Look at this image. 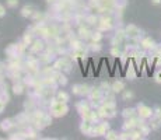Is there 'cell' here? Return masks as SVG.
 I'll return each instance as SVG.
<instances>
[{
    "label": "cell",
    "instance_id": "cell-1",
    "mask_svg": "<svg viewBox=\"0 0 161 140\" xmlns=\"http://www.w3.org/2000/svg\"><path fill=\"white\" fill-rule=\"evenodd\" d=\"M50 109H52V114L55 117H63L67 112V105L66 102H60V101H55L50 105Z\"/></svg>",
    "mask_w": 161,
    "mask_h": 140
},
{
    "label": "cell",
    "instance_id": "cell-2",
    "mask_svg": "<svg viewBox=\"0 0 161 140\" xmlns=\"http://www.w3.org/2000/svg\"><path fill=\"white\" fill-rule=\"evenodd\" d=\"M125 34H126L129 38H138V37H140L142 31H140V29H139L136 25L130 24V25L126 27V29H125Z\"/></svg>",
    "mask_w": 161,
    "mask_h": 140
},
{
    "label": "cell",
    "instance_id": "cell-3",
    "mask_svg": "<svg viewBox=\"0 0 161 140\" xmlns=\"http://www.w3.org/2000/svg\"><path fill=\"white\" fill-rule=\"evenodd\" d=\"M151 109L148 108V106H146V105H143V104H140L139 105V115H140V118H150L151 117Z\"/></svg>",
    "mask_w": 161,
    "mask_h": 140
},
{
    "label": "cell",
    "instance_id": "cell-4",
    "mask_svg": "<svg viewBox=\"0 0 161 140\" xmlns=\"http://www.w3.org/2000/svg\"><path fill=\"white\" fill-rule=\"evenodd\" d=\"M73 93L77 94V95H86L88 93V86H84V84H77L73 87Z\"/></svg>",
    "mask_w": 161,
    "mask_h": 140
},
{
    "label": "cell",
    "instance_id": "cell-5",
    "mask_svg": "<svg viewBox=\"0 0 161 140\" xmlns=\"http://www.w3.org/2000/svg\"><path fill=\"white\" fill-rule=\"evenodd\" d=\"M95 132V135H106V130H108V123H100L92 129Z\"/></svg>",
    "mask_w": 161,
    "mask_h": 140
},
{
    "label": "cell",
    "instance_id": "cell-6",
    "mask_svg": "<svg viewBox=\"0 0 161 140\" xmlns=\"http://www.w3.org/2000/svg\"><path fill=\"white\" fill-rule=\"evenodd\" d=\"M56 69H63V70H70V63L66 60V59H60L55 63Z\"/></svg>",
    "mask_w": 161,
    "mask_h": 140
},
{
    "label": "cell",
    "instance_id": "cell-7",
    "mask_svg": "<svg viewBox=\"0 0 161 140\" xmlns=\"http://www.w3.org/2000/svg\"><path fill=\"white\" fill-rule=\"evenodd\" d=\"M90 97H91V101H97L98 102V101L101 100V97H102V93H101V90H98V88H92Z\"/></svg>",
    "mask_w": 161,
    "mask_h": 140
},
{
    "label": "cell",
    "instance_id": "cell-8",
    "mask_svg": "<svg viewBox=\"0 0 161 140\" xmlns=\"http://www.w3.org/2000/svg\"><path fill=\"white\" fill-rule=\"evenodd\" d=\"M98 27H100L101 29H109L112 27V23L109 18H102L100 23H98Z\"/></svg>",
    "mask_w": 161,
    "mask_h": 140
},
{
    "label": "cell",
    "instance_id": "cell-9",
    "mask_svg": "<svg viewBox=\"0 0 161 140\" xmlns=\"http://www.w3.org/2000/svg\"><path fill=\"white\" fill-rule=\"evenodd\" d=\"M80 129H81V132L84 133V135H88V133H91V123L90 122H84V123L80 126Z\"/></svg>",
    "mask_w": 161,
    "mask_h": 140
},
{
    "label": "cell",
    "instance_id": "cell-10",
    "mask_svg": "<svg viewBox=\"0 0 161 140\" xmlns=\"http://www.w3.org/2000/svg\"><path fill=\"white\" fill-rule=\"evenodd\" d=\"M123 88H125V84L122 81H115L114 86H112V90H114L115 93H121Z\"/></svg>",
    "mask_w": 161,
    "mask_h": 140
},
{
    "label": "cell",
    "instance_id": "cell-11",
    "mask_svg": "<svg viewBox=\"0 0 161 140\" xmlns=\"http://www.w3.org/2000/svg\"><path fill=\"white\" fill-rule=\"evenodd\" d=\"M56 101H60V102H67L69 101V95L63 91H60L58 95H56Z\"/></svg>",
    "mask_w": 161,
    "mask_h": 140
},
{
    "label": "cell",
    "instance_id": "cell-12",
    "mask_svg": "<svg viewBox=\"0 0 161 140\" xmlns=\"http://www.w3.org/2000/svg\"><path fill=\"white\" fill-rule=\"evenodd\" d=\"M21 14H23V17H29V16H32V14H34V11H32V7H31V6H25V7L23 8Z\"/></svg>",
    "mask_w": 161,
    "mask_h": 140
},
{
    "label": "cell",
    "instance_id": "cell-13",
    "mask_svg": "<svg viewBox=\"0 0 161 140\" xmlns=\"http://www.w3.org/2000/svg\"><path fill=\"white\" fill-rule=\"evenodd\" d=\"M142 46L144 48V49H150V48L154 46V42L150 39V38H147V39H144V41L142 42Z\"/></svg>",
    "mask_w": 161,
    "mask_h": 140
},
{
    "label": "cell",
    "instance_id": "cell-14",
    "mask_svg": "<svg viewBox=\"0 0 161 140\" xmlns=\"http://www.w3.org/2000/svg\"><path fill=\"white\" fill-rule=\"evenodd\" d=\"M42 48H44V45H42V42H41V41H35L34 45H32V52H39Z\"/></svg>",
    "mask_w": 161,
    "mask_h": 140
},
{
    "label": "cell",
    "instance_id": "cell-15",
    "mask_svg": "<svg viewBox=\"0 0 161 140\" xmlns=\"http://www.w3.org/2000/svg\"><path fill=\"white\" fill-rule=\"evenodd\" d=\"M79 35H80V38H88L90 37V31H88L87 28H80V31H79Z\"/></svg>",
    "mask_w": 161,
    "mask_h": 140
},
{
    "label": "cell",
    "instance_id": "cell-16",
    "mask_svg": "<svg viewBox=\"0 0 161 140\" xmlns=\"http://www.w3.org/2000/svg\"><path fill=\"white\" fill-rule=\"evenodd\" d=\"M133 114H135V109H132V108H129V109L126 108V109L123 111V117H125V118H132Z\"/></svg>",
    "mask_w": 161,
    "mask_h": 140
},
{
    "label": "cell",
    "instance_id": "cell-17",
    "mask_svg": "<svg viewBox=\"0 0 161 140\" xmlns=\"http://www.w3.org/2000/svg\"><path fill=\"white\" fill-rule=\"evenodd\" d=\"M105 136H106V139H109V140H116V139L119 137V136L116 135L115 132H109V133H106Z\"/></svg>",
    "mask_w": 161,
    "mask_h": 140
},
{
    "label": "cell",
    "instance_id": "cell-18",
    "mask_svg": "<svg viewBox=\"0 0 161 140\" xmlns=\"http://www.w3.org/2000/svg\"><path fill=\"white\" fill-rule=\"evenodd\" d=\"M7 4L10 7H17L18 6V0H7Z\"/></svg>",
    "mask_w": 161,
    "mask_h": 140
},
{
    "label": "cell",
    "instance_id": "cell-19",
    "mask_svg": "<svg viewBox=\"0 0 161 140\" xmlns=\"http://www.w3.org/2000/svg\"><path fill=\"white\" fill-rule=\"evenodd\" d=\"M133 77H135V69L129 67V70H127V79H133Z\"/></svg>",
    "mask_w": 161,
    "mask_h": 140
},
{
    "label": "cell",
    "instance_id": "cell-20",
    "mask_svg": "<svg viewBox=\"0 0 161 140\" xmlns=\"http://www.w3.org/2000/svg\"><path fill=\"white\" fill-rule=\"evenodd\" d=\"M91 38H92V41H100L101 39V34L100 32H94V34H91Z\"/></svg>",
    "mask_w": 161,
    "mask_h": 140
},
{
    "label": "cell",
    "instance_id": "cell-21",
    "mask_svg": "<svg viewBox=\"0 0 161 140\" xmlns=\"http://www.w3.org/2000/svg\"><path fill=\"white\" fill-rule=\"evenodd\" d=\"M14 93H16V94H21L23 93V87H21V86H14Z\"/></svg>",
    "mask_w": 161,
    "mask_h": 140
},
{
    "label": "cell",
    "instance_id": "cell-22",
    "mask_svg": "<svg viewBox=\"0 0 161 140\" xmlns=\"http://www.w3.org/2000/svg\"><path fill=\"white\" fill-rule=\"evenodd\" d=\"M132 97H133V94L130 93V91H127V93H125V94H123V98H125V100H130Z\"/></svg>",
    "mask_w": 161,
    "mask_h": 140
},
{
    "label": "cell",
    "instance_id": "cell-23",
    "mask_svg": "<svg viewBox=\"0 0 161 140\" xmlns=\"http://www.w3.org/2000/svg\"><path fill=\"white\" fill-rule=\"evenodd\" d=\"M156 81L157 83H161V70H158L156 73Z\"/></svg>",
    "mask_w": 161,
    "mask_h": 140
},
{
    "label": "cell",
    "instance_id": "cell-24",
    "mask_svg": "<svg viewBox=\"0 0 161 140\" xmlns=\"http://www.w3.org/2000/svg\"><path fill=\"white\" fill-rule=\"evenodd\" d=\"M87 21H88V24H95V23H97V18H95V17H88V18H87Z\"/></svg>",
    "mask_w": 161,
    "mask_h": 140
},
{
    "label": "cell",
    "instance_id": "cell-25",
    "mask_svg": "<svg viewBox=\"0 0 161 140\" xmlns=\"http://www.w3.org/2000/svg\"><path fill=\"white\" fill-rule=\"evenodd\" d=\"M153 4H161V0H151Z\"/></svg>",
    "mask_w": 161,
    "mask_h": 140
},
{
    "label": "cell",
    "instance_id": "cell-26",
    "mask_svg": "<svg viewBox=\"0 0 161 140\" xmlns=\"http://www.w3.org/2000/svg\"><path fill=\"white\" fill-rule=\"evenodd\" d=\"M4 14V8H3V6H0V17Z\"/></svg>",
    "mask_w": 161,
    "mask_h": 140
},
{
    "label": "cell",
    "instance_id": "cell-27",
    "mask_svg": "<svg viewBox=\"0 0 161 140\" xmlns=\"http://www.w3.org/2000/svg\"><path fill=\"white\" fill-rule=\"evenodd\" d=\"M157 118H158L160 122H161V109H158V111H157Z\"/></svg>",
    "mask_w": 161,
    "mask_h": 140
},
{
    "label": "cell",
    "instance_id": "cell-28",
    "mask_svg": "<svg viewBox=\"0 0 161 140\" xmlns=\"http://www.w3.org/2000/svg\"><path fill=\"white\" fill-rule=\"evenodd\" d=\"M3 106H4V105H3V102H0V111L3 109Z\"/></svg>",
    "mask_w": 161,
    "mask_h": 140
},
{
    "label": "cell",
    "instance_id": "cell-29",
    "mask_svg": "<svg viewBox=\"0 0 161 140\" xmlns=\"http://www.w3.org/2000/svg\"><path fill=\"white\" fill-rule=\"evenodd\" d=\"M48 3H53V2H56V0H46Z\"/></svg>",
    "mask_w": 161,
    "mask_h": 140
},
{
    "label": "cell",
    "instance_id": "cell-30",
    "mask_svg": "<svg viewBox=\"0 0 161 140\" xmlns=\"http://www.w3.org/2000/svg\"><path fill=\"white\" fill-rule=\"evenodd\" d=\"M158 56H161V48H160V50H158Z\"/></svg>",
    "mask_w": 161,
    "mask_h": 140
}]
</instances>
